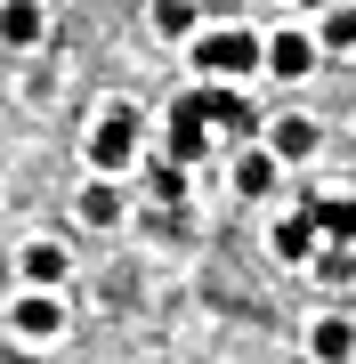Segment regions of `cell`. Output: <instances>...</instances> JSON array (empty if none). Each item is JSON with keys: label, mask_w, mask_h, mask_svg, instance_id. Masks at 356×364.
Wrapping results in <instances>:
<instances>
[{"label": "cell", "mask_w": 356, "mask_h": 364, "mask_svg": "<svg viewBox=\"0 0 356 364\" xmlns=\"http://www.w3.org/2000/svg\"><path fill=\"white\" fill-rule=\"evenodd\" d=\"M195 65L211 73V81L259 73V33H243V25H227V33H203V41H195Z\"/></svg>", "instance_id": "cell-1"}, {"label": "cell", "mask_w": 356, "mask_h": 364, "mask_svg": "<svg viewBox=\"0 0 356 364\" xmlns=\"http://www.w3.org/2000/svg\"><path fill=\"white\" fill-rule=\"evenodd\" d=\"M130 154H138V114L130 105H106L97 130H90V162L97 170H130Z\"/></svg>", "instance_id": "cell-2"}, {"label": "cell", "mask_w": 356, "mask_h": 364, "mask_svg": "<svg viewBox=\"0 0 356 364\" xmlns=\"http://www.w3.org/2000/svg\"><path fill=\"white\" fill-rule=\"evenodd\" d=\"M211 154V122H203V105H195V90H186L178 105H171V170H186V162H203Z\"/></svg>", "instance_id": "cell-3"}, {"label": "cell", "mask_w": 356, "mask_h": 364, "mask_svg": "<svg viewBox=\"0 0 356 364\" xmlns=\"http://www.w3.org/2000/svg\"><path fill=\"white\" fill-rule=\"evenodd\" d=\"M195 105H203V122H211V130H227V138H251V105H243V90H227V81H203L195 90Z\"/></svg>", "instance_id": "cell-4"}, {"label": "cell", "mask_w": 356, "mask_h": 364, "mask_svg": "<svg viewBox=\"0 0 356 364\" xmlns=\"http://www.w3.org/2000/svg\"><path fill=\"white\" fill-rule=\"evenodd\" d=\"M259 65L276 81H308V73H316V41H308V33H276V41H259Z\"/></svg>", "instance_id": "cell-5"}, {"label": "cell", "mask_w": 356, "mask_h": 364, "mask_svg": "<svg viewBox=\"0 0 356 364\" xmlns=\"http://www.w3.org/2000/svg\"><path fill=\"white\" fill-rule=\"evenodd\" d=\"M0 41L9 49H41L49 41V9L41 0H0Z\"/></svg>", "instance_id": "cell-6"}, {"label": "cell", "mask_w": 356, "mask_h": 364, "mask_svg": "<svg viewBox=\"0 0 356 364\" xmlns=\"http://www.w3.org/2000/svg\"><path fill=\"white\" fill-rule=\"evenodd\" d=\"M300 210H308L316 235H332V251L356 243V195H316V203H300Z\"/></svg>", "instance_id": "cell-7"}, {"label": "cell", "mask_w": 356, "mask_h": 364, "mask_svg": "<svg viewBox=\"0 0 356 364\" xmlns=\"http://www.w3.org/2000/svg\"><path fill=\"white\" fill-rule=\"evenodd\" d=\"M308 356H316V364H348L356 356V324H348V316H324V324L308 332Z\"/></svg>", "instance_id": "cell-8"}, {"label": "cell", "mask_w": 356, "mask_h": 364, "mask_svg": "<svg viewBox=\"0 0 356 364\" xmlns=\"http://www.w3.org/2000/svg\"><path fill=\"white\" fill-rule=\"evenodd\" d=\"M16 332H25V340H57V332H65V308H57L49 291L16 299Z\"/></svg>", "instance_id": "cell-9"}, {"label": "cell", "mask_w": 356, "mask_h": 364, "mask_svg": "<svg viewBox=\"0 0 356 364\" xmlns=\"http://www.w3.org/2000/svg\"><path fill=\"white\" fill-rule=\"evenodd\" d=\"M16 267H25V284H41V291L65 284V251H57V243H25V259H16Z\"/></svg>", "instance_id": "cell-10"}, {"label": "cell", "mask_w": 356, "mask_h": 364, "mask_svg": "<svg viewBox=\"0 0 356 364\" xmlns=\"http://www.w3.org/2000/svg\"><path fill=\"white\" fill-rule=\"evenodd\" d=\"M267 154H276V162H308V154H316V122H300V114L276 122V146H267Z\"/></svg>", "instance_id": "cell-11"}, {"label": "cell", "mask_w": 356, "mask_h": 364, "mask_svg": "<svg viewBox=\"0 0 356 364\" xmlns=\"http://www.w3.org/2000/svg\"><path fill=\"white\" fill-rule=\"evenodd\" d=\"M276 259H316V227H308V210H291L276 227Z\"/></svg>", "instance_id": "cell-12"}, {"label": "cell", "mask_w": 356, "mask_h": 364, "mask_svg": "<svg viewBox=\"0 0 356 364\" xmlns=\"http://www.w3.org/2000/svg\"><path fill=\"white\" fill-rule=\"evenodd\" d=\"M154 33L162 41H186V33H195V0H154Z\"/></svg>", "instance_id": "cell-13"}, {"label": "cell", "mask_w": 356, "mask_h": 364, "mask_svg": "<svg viewBox=\"0 0 356 364\" xmlns=\"http://www.w3.org/2000/svg\"><path fill=\"white\" fill-rule=\"evenodd\" d=\"M276 186V154H243L235 162V195H267Z\"/></svg>", "instance_id": "cell-14"}, {"label": "cell", "mask_w": 356, "mask_h": 364, "mask_svg": "<svg viewBox=\"0 0 356 364\" xmlns=\"http://www.w3.org/2000/svg\"><path fill=\"white\" fill-rule=\"evenodd\" d=\"M81 219H90V227H114L122 219V195H114V186H90V195H81Z\"/></svg>", "instance_id": "cell-15"}, {"label": "cell", "mask_w": 356, "mask_h": 364, "mask_svg": "<svg viewBox=\"0 0 356 364\" xmlns=\"http://www.w3.org/2000/svg\"><path fill=\"white\" fill-rule=\"evenodd\" d=\"M324 49H356V9H324Z\"/></svg>", "instance_id": "cell-16"}, {"label": "cell", "mask_w": 356, "mask_h": 364, "mask_svg": "<svg viewBox=\"0 0 356 364\" xmlns=\"http://www.w3.org/2000/svg\"><path fill=\"white\" fill-rule=\"evenodd\" d=\"M316 275H324V284H348V275H356V251H324Z\"/></svg>", "instance_id": "cell-17"}, {"label": "cell", "mask_w": 356, "mask_h": 364, "mask_svg": "<svg viewBox=\"0 0 356 364\" xmlns=\"http://www.w3.org/2000/svg\"><path fill=\"white\" fill-rule=\"evenodd\" d=\"M300 9H332V0H300Z\"/></svg>", "instance_id": "cell-18"}]
</instances>
